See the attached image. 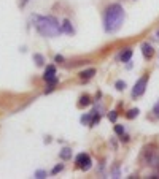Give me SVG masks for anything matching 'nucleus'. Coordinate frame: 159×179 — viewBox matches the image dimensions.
<instances>
[{"mask_svg":"<svg viewBox=\"0 0 159 179\" xmlns=\"http://www.w3.org/2000/svg\"><path fill=\"white\" fill-rule=\"evenodd\" d=\"M124 8L119 3H111L107 7L103 15V29L108 33H115L121 29L124 22Z\"/></svg>","mask_w":159,"mask_h":179,"instance_id":"obj_1","label":"nucleus"},{"mask_svg":"<svg viewBox=\"0 0 159 179\" xmlns=\"http://www.w3.org/2000/svg\"><path fill=\"white\" fill-rule=\"evenodd\" d=\"M32 19H34V25H35L37 32L43 37L54 38L62 32L57 19L52 16H32Z\"/></svg>","mask_w":159,"mask_h":179,"instance_id":"obj_2","label":"nucleus"},{"mask_svg":"<svg viewBox=\"0 0 159 179\" xmlns=\"http://www.w3.org/2000/svg\"><path fill=\"white\" fill-rule=\"evenodd\" d=\"M147 84H148V75L142 76L135 84H134V89H132V97L137 98V97H142L147 90Z\"/></svg>","mask_w":159,"mask_h":179,"instance_id":"obj_3","label":"nucleus"},{"mask_svg":"<svg viewBox=\"0 0 159 179\" xmlns=\"http://www.w3.org/2000/svg\"><path fill=\"white\" fill-rule=\"evenodd\" d=\"M43 79L48 82L49 86H56V84H57V76H56V68H54V65H48V67H46L45 75H43Z\"/></svg>","mask_w":159,"mask_h":179,"instance_id":"obj_4","label":"nucleus"},{"mask_svg":"<svg viewBox=\"0 0 159 179\" xmlns=\"http://www.w3.org/2000/svg\"><path fill=\"white\" fill-rule=\"evenodd\" d=\"M76 165H78V167L81 168L83 171H88V170L91 168V165H92V160H91V157H89L88 154L81 152V154L76 155Z\"/></svg>","mask_w":159,"mask_h":179,"instance_id":"obj_5","label":"nucleus"},{"mask_svg":"<svg viewBox=\"0 0 159 179\" xmlns=\"http://www.w3.org/2000/svg\"><path fill=\"white\" fill-rule=\"evenodd\" d=\"M142 52H143V56L147 57V59H151V57L154 56V49H153V46L148 45V43H143V45H142Z\"/></svg>","mask_w":159,"mask_h":179,"instance_id":"obj_6","label":"nucleus"},{"mask_svg":"<svg viewBox=\"0 0 159 179\" xmlns=\"http://www.w3.org/2000/svg\"><path fill=\"white\" fill-rule=\"evenodd\" d=\"M61 30L64 32V33H69V35H72L75 30H73V25H72V22L69 21V19H65L64 21V24H62V27H61Z\"/></svg>","mask_w":159,"mask_h":179,"instance_id":"obj_7","label":"nucleus"},{"mask_svg":"<svg viewBox=\"0 0 159 179\" xmlns=\"http://www.w3.org/2000/svg\"><path fill=\"white\" fill-rule=\"evenodd\" d=\"M94 75H96V68H89V70H83L80 73V78L81 79H91Z\"/></svg>","mask_w":159,"mask_h":179,"instance_id":"obj_8","label":"nucleus"},{"mask_svg":"<svg viewBox=\"0 0 159 179\" xmlns=\"http://www.w3.org/2000/svg\"><path fill=\"white\" fill-rule=\"evenodd\" d=\"M61 159L62 160H70V157H72V149H69V147H64L62 151H61Z\"/></svg>","mask_w":159,"mask_h":179,"instance_id":"obj_9","label":"nucleus"},{"mask_svg":"<svg viewBox=\"0 0 159 179\" xmlns=\"http://www.w3.org/2000/svg\"><path fill=\"white\" fill-rule=\"evenodd\" d=\"M132 54H134V51H132L130 48H127V49L121 54V62H129L130 57H132Z\"/></svg>","mask_w":159,"mask_h":179,"instance_id":"obj_10","label":"nucleus"},{"mask_svg":"<svg viewBox=\"0 0 159 179\" xmlns=\"http://www.w3.org/2000/svg\"><path fill=\"white\" fill-rule=\"evenodd\" d=\"M34 60H35V63H37L38 67H42V65L45 63V57L42 56V54H35V56H34Z\"/></svg>","mask_w":159,"mask_h":179,"instance_id":"obj_11","label":"nucleus"},{"mask_svg":"<svg viewBox=\"0 0 159 179\" xmlns=\"http://www.w3.org/2000/svg\"><path fill=\"white\" fill-rule=\"evenodd\" d=\"M127 119H134V117H137L139 116V109L137 108H134V109H130V111H127Z\"/></svg>","mask_w":159,"mask_h":179,"instance_id":"obj_12","label":"nucleus"},{"mask_svg":"<svg viewBox=\"0 0 159 179\" xmlns=\"http://www.w3.org/2000/svg\"><path fill=\"white\" fill-rule=\"evenodd\" d=\"M91 103V100H89V97H88V95H84V97H81V98H80V106H88Z\"/></svg>","mask_w":159,"mask_h":179,"instance_id":"obj_13","label":"nucleus"},{"mask_svg":"<svg viewBox=\"0 0 159 179\" xmlns=\"http://www.w3.org/2000/svg\"><path fill=\"white\" fill-rule=\"evenodd\" d=\"M48 176V173L45 171V170H37L35 171V177L37 179H43V177H46Z\"/></svg>","mask_w":159,"mask_h":179,"instance_id":"obj_14","label":"nucleus"},{"mask_svg":"<svg viewBox=\"0 0 159 179\" xmlns=\"http://www.w3.org/2000/svg\"><path fill=\"white\" fill-rule=\"evenodd\" d=\"M115 132H116V135L123 136L124 135V127L123 125H115Z\"/></svg>","mask_w":159,"mask_h":179,"instance_id":"obj_15","label":"nucleus"},{"mask_svg":"<svg viewBox=\"0 0 159 179\" xmlns=\"http://www.w3.org/2000/svg\"><path fill=\"white\" fill-rule=\"evenodd\" d=\"M62 170H64V165H56V167L52 168V171H51V173H52V174H57V173H59V171H62Z\"/></svg>","mask_w":159,"mask_h":179,"instance_id":"obj_16","label":"nucleus"},{"mask_svg":"<svg viewBox=\"0 0 159 179\" xmlns=\"http://www.w3.org/2000/svg\"><path fill=\"white\" fill-rule=\"evenodd\" d=\"M116 117H118V113H116V111H110V114H108V119H110L111 122H116Z\"/></svg>","mask_w":159,"mask_h":179,"instance_id":"obj_17","label":"nucleus"},{"mask_svg":"<svg viewBox=\"0 0 159 179\" xmlns=\"http://www.w3.org/2000/svg\"><path fill=\"white\" fill-rule=\"evenodd\" d=\"M124 87H126V82H124V81H118V82H116V89H118V90H123Z\"/></svg>","mask_w":159,"mask_h":179,"instance_id":"obj_18","label":"nucleus"},{"mask_svg":"<svg viewBox=\"0 0 159 179\" xmlns=\"http://www.w3.org/2000/svg\"><path fill=\"white\" fill-rule=\"evenodd\" d=\"M153 113H154V116H156V117H159V102L154 105V108H153Z\"/></svg>","mask_w":159,"mask_h":179,"instance_id":"obj_19","label":"nucleus"},{"mask_svg":"<svg viewBox=\"0 0 159 179\" xmlns=\"http://www.w3.org/2000/svg\"><path fill=\"white\" fill-rule=\"evenodd\" d=\"M54 60H56L57 63H62V62H64V57H62V56H56V57H54Z\"/></svg>","mask_w":159,"mask_h":179,"instance_id":"obj_20","label":"nucleus"},{"mask_svg":"<svg viewBox=\"0 0 159 179\" xmlns=\"http://www.w3.org/2000/svg\"><path fill=\"white\" fill-rule=\"evenodd\" d=\"M89 119H91V116L88 114V116H84V117H81V122H84V124H89Z\"/></svg>","mask_w":159,"mask_h":179,"instance_id":"obj_21","label":"nucleus"},{"mask_svg":"<svg viewBox=\"0 0 159 179\" xmlns=\"http://www.w3.org/2000/svg\"><path fill=\"white\" fill-rule=\"evenodd\" d=\"M29 2V0H22V2H21V7H25V3H27Z\"/></svg>","mask_w":159,"mask_h":179,"instance_id":"obj_22","label":"nucleus"},{"mask_svg":"<svg viewBox=\"0 0 159 179\" xmlns=\"http://www.w3.org/2000/svg\"><path fill=\"white\" fill-rule=\"evenodd\" d=\"M156 38H157V40H159V30H157V32H156Z\"/></svg>","mask_w":159,"mask_h":179,"instance_id":"obj_23","label":"nucleus"}]
</instances>
